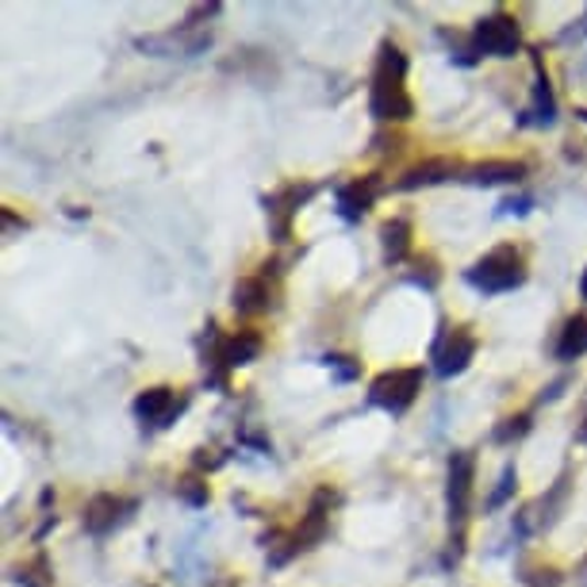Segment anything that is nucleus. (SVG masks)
Here are the masks:
<instances>
[{"label":"nucleus","instance_id":"4468645a","mask_svg":"<svg viewBox=\"0 0 587 587\" xmlns=\"http://www.w3.org/2000/svg\"><path fill=\"white\" fill-rule=\"evenodd\" d=\"M453 173H457L453 158H430V162L407 169L404 181H399V189H423V184H438V181H446V177H453Z\"/></svg>","mask_w":587,"mask_h":587},{"label":"nucleus","instance_id":"f3484780","mask_svg":"<svg viewBox=\"0 0 587 587\" xmlns=\"http://www.w3.org/2000/svg\"><path fill=\"white\" fill-rule=\"evenodd\" d=\"M526 166L522 162H484L472 169V181L477 184H506V181H522Z\"/></svg>","mask_w":587,"mask_h":587},{"label":"nucleus","instance_id":"6e6552de","mask_svg":"<svg viewBox=\"0 0 587 587\" xmlns=\"http://www.w3.org/2000/svg\"><path fill=\"white\" fill-rule=\"evenodd\" d=\"M131 500H119V495H111V492H104V495H93L85 506V514H82V522H85V530L93 537H104L108 530H116L119 522L127 519V511H131Z\"/></svg>","mask_w":587,"mask_h":587},{"label":"nucleus","instance_id":"4be33fe9","mask_svg":"<svg viewBox=\"0 0 587 587\" xmlns=\"http://www.w3.org/2000/svg\"><path fill=\"white\" fill-rule=\"evenodd\" d=\"M580 296L587 300V269H584V277H580Z\"/></svg>","mask_w":587,"mask_h":587},{"label":"nucleus","instance_id":"ddd939ff","mask_svg":"<svg viewBox=\"0 0 587 587\" xmlns=\"http://www.w3.org/2000/svg\"><path fill=\"white\" fill-rule=\"evenodd\" d=\"M273 308V292L265 277H243L235 285V311L238 316H265Z\"/></svg>","mask_w":587,"mask_h":587},{"label":"nucleus","instance_id":"412c9836","mask_svg":"<svg viewBox=\"0 0 587 587\" xmlns=\"http://www.w3.org/2000/svg\"><path fill=\"white\" fill-rule=\"evenodd\" d=\"M511 488H514V469H506V472H503V488L492 495V506H500V503L506 500V495H511Z\"/></svg>","mask_w":587,"mask_h":587},{"label":"nucleus","instance_id":"1a4fd4ad","mask_svg":"<svg viewBox=\"0 0 587 587\" xmlns=\"http://www.w3.org/2000/svg\"><path fill=\"white\" fill-rule=\"evenodd\" d=\"M327 500H331V495L319 492L316 503H311V511L303 514V522L292 530V534H288V553H285V561L296 557V553H303V549H311V545H316L319 537L327 534V519H331V511H327ZM285 561H280V565H285Z\"/></svg>","mask_w":587,"mask_h":587},{"label":"nucleus","instance_id":"20e7f679","mask_svg":"<svg viewBox=\"0 0 587 587\" xmlns=\"http://www.w3.org/2000/svg\"><path fill=\"white\" fill-rule=\"evenodd\" d=\"M472 477H477V457H472L469 449H461V453L449 457V488H446V500H449V530H453L457 542H461L465 522H469Z\"/></svg>","mask_w":587,"mask_h":587},{"label":"nucleus","instance_id":"f257e3e1","mask_svg":"<svg viewBox=\"0 0 587 587\" xmlns=\"http://www.w3.org/2000/svg\"><path fill=\"white\" fill-rule=\"evenodd\" d=\"M369 111L381 124H404L415 116V100L407 93V58L396 43H384L376 54L373 82H369Z\"/></svg>","mask_w":587,"mask_h":587},{"label":"nucleus","instance_id":"39448f33","mask_svg":"<svg viewBox=\"0 0 587 587\" xmlns=\"http://www.w3.org/2000/svg\"><path fill=\"white\" fill-rule=\"evenodd\" d=\"M519 23H514V15L506 12H492L484 15V20L477 23V31H472V51L477 54H488V58H511L514 51H519Z\"/></svg>","mask_w":587,"mask_h":587},{"label":"nucleus","instance_id":"7ed1b4c3","mask_svg":"<svg viewBox=\"0 0 587 587\" xmlns=\"http://www.w3.org/2000/svg\"><path fill=\"white\" fill-rule=\"evenodd\" d=\"M423 392V369H392L369 384V399L392 415H404Z\"/></svg>","mask_w":587,"mask_h":587},{"label":"nucleus","instance_id":"aec40b11","mask_svg":"<svg viewBox=\"0 0 587 587\" xmlns=\"http://www.w3.org/2000/svg\"><path fill=\"white\" fill-rule=\"evenodd\" d=\"M526 430H530V415H519V419H506V426H500V430H495V441L522 438Z\"/></svg>","mask_w":587,"mask_h":587},{"label":"nucleus","instance_id":"423d86ee","mask_svg":"<svg viewBox=\"0 0 587 587\" xmlns=\"http://www.w3.org/2000/svg\"><path fill=\"white\" fill-rule=\"evenodd\" d=\"M434 369H438L441 376H457L469 369V361L477 357V338H472L465 327H449V331L438 334V342H434Z\"/></svg>","mask_w":587,"mask_h":587},{"label":"nucleus","instance_id":"9b49d317","mask_svg":"<svg viewBox=\"0 0 587 587\" xmlns=\"http://www.w3.org/2000/svg\"><path fill=\"white\" fill-rule=\"evenodd\" d=\"M376 192H381V177H353V181H345L342 189H338V212L345 215V220H361V215L373 207Z\"/></svg>","mask_w":587,"mask_h":587},{"label":"nucleus","instance_id":"6ab92c4d","mask_svg":"<svg viewBox=\"0 0 587 587\" xmlns=\"http://www.w3.org/2000/svg\"><path fill=\"white\" fill-rule=\"evenodd\" d=\"M177 495L189 500L192 506H200V503H207V484H200V480H181V484H177Z\"/></svg>","mask_w":587,"mask_h":587},{"label":"nucleus","instance_id":"2eb2a0df","mask_svg":"<svg viewBox=\"0 0 587 587\" xmlns=\"http://www.w3.org/2000/svg\"><path fill=\"white\" fill-rule=\"evenodd\" d=\"M381 238H384V262L388 265H399L412 254V223L407 220H388L381 227Z\"/></svg>","mask_w":587,"mask_h":587},{"label":"nucleus","instance_id":"a211bd4d","mask_svg":"<svg viewBox=\"0 0 587 587\" xmlns=\"http://www.w3.org/2000/svg\"><path fill=\"white\" fill-rule=\"evenodd\" d=\"M15 580L23 587H51V565H46V557H35L31 565H23Z\"/></svg>","mask_w":587,"mask_h":587},{"label":"nucleus","instance_id":"f8f14e48","mask_svg":"<svg viewBox=\"0 0 587 587\" xmlns=\"http://www.w3.org/2000/svg\"><path fill=\"white\" fill-rule=\"evenodd\" d=\"M257 353H262V338H257L254 331H238V334L220 338V342H215L212 365H220V369H238V365H250Z\"/></svg>","mask_w":587,"mask_h":587},{"label":"nucleus","instance_id":"dca6fc26","mask_svg":"<svg viewBox=\"0 0 587 587\" xmlns=\"http://www.w3.org/2000/svg\"><path fill=\"white\" fill-rule=\"evenodd\" d=\"M584 353H587V316H573L557 338V357L576 361V357H584Z\"/></svg>","mask_w":587,"mask_h":587},{"label":"nucleus","instance_id":"5701e85b","mask_svg":"<svg viewBox=\"0 0 587 587\" xmlns=\"http://www.w3.org/2000/svg\"><path fill=\"white\" fill-rule=\"evenodd\" d=\"M580 116H584V119H587V108H584V111H580Z\"/></svg>","mask_w":587,"mask_h":587},{"label":"nucleus","instance_id":"9d476101","mask_svg":"<svg viewBox=\"0 0 587 587\" xmlns=\"http://www.w3.org/2000/svg\"><path fill=\"white\" fill-rule=\"evenodd\" d=\"M181 407H184V399L177 396L173 388H147L135 399V415L147 426H169Z\"/></svg>","mask_w":587,"mask_h":587},{"label":"nucleus","instance_id":"f03ea898","mask_svg":"<svg viewBox=\"0 0 587 587\" xmlns=\"http://www.w3.org/2000/svg\"><path fill=\"white\" fill-rule=\"evenodd\" d=\"M526 280V262L514 246H495L492 254H484L477 265L469 269V285H477L480 292L495 296V292H511Z\"/></svg>","mask_w":587,"mask_h":587},{"label":"nucleus","instance_id":"0eeeda50","mask_svg":"<svg viewBox=\"0 0 587 587\" xmlns=\"http://www.w3.org/2000/svg\"><path fill=\"white\" fill-rule=\"evenodd\" d=\"M311 184H285V189H277L269 200H265V212H269V227H273V235L285 243L288 235H292V220H296V212H300V204L303 200H311Z\"/></svg>","mask_w":587,"mask_h":587}]
</instances>
